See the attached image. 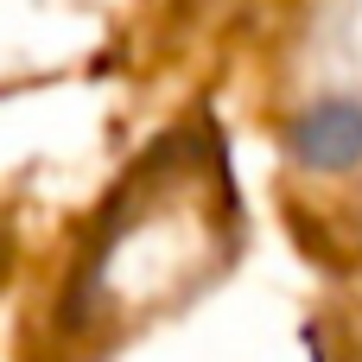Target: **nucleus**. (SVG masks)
<instances>
[{
  "label": "nucleus",
  "mask_w": 362,
  "mask_h": 362,
  "mask_svg": "<svg viewBox=\"0 0 362 362\" xmlns=\"http://www.w3.org/2000/svg\"><path fill=\"white\" fill-rule=\"evenodd\" d=\"M286 153L305 172H356L362 165V95H325L293 115Z\"/></svg>",
  "instance_id": "nucleus-1"
}]
</instances>
